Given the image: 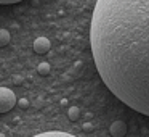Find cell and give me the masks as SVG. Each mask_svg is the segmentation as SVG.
Wrapping results in <instances>:
<instances>
[{
    "instance_id": "obj_5",
    "label": "cell",
    "mask_w": 149,
    "mask_h": 137,
    "mask_svg": "<svg viewBox=\"0 0 149 137\" xmlns=\"http://www.w3.org/2000/svg\"><path fill=\"white\" fill-rule=\"evenodd\" d=\"M32 137H75L69 132H59V131H48V132H42V134H36Z\"/></svg>"
},
{
    "instance_id": "obj_1",
    "label": "cell",
    "mask_w": 149,
    "mask_h": 137,
    "mask_svg": "<svg viewBox=\"0 0 149 137\" xmlns=\"http://www.w3.org/2000/svg\"><path fill=\"white\" fill-rule=\"evenodd\" d=\"M90 45L106 87L149 116V0H96Z\"/></svg>"
},
{
    "instance_id": "obj_10",
    "label": "cell",
    "mask_w": 149,
    "mask_h": 137,
    "mask_svg": "<svg viewBox=\"0 0 149 137\" xmlns=\"http://www.w3.org/2000/svg\"><path fill=\"white\" fill-rule=\"evenodd\" d=\"M21 0H0V5H11V4H18Z\"/></svg>"
},
{
    "instance_id": "obj_3",
    "label": "cell",
    "mask_w": 149,
    "mask_h": 137,
    "mask_svg": "<svg viewBox=\"0 0 149 137\" xmlns=\"http://www.w3.org/2000/svg\"><path fill=\"white\" fill-rule=\"evenodd\" d=\"M127 131H128V127L123 121H114L109 127V132L112 137H123L127 134Z\"/></svg>"
},
{
    "instance_id": "obj_7",
    "label": "cell",
    "mask_w": 149,
    "mask_h": 137,
    "mask_svg": "<svg viewBox=\"0 0 149 137\" xmlns=\"http://www.w3.org/2000/svg\"><path fill=\"white\" fill-rule=\"evenodd\" d=\"M10 32L7 29H0V47H5L10 44Z\"/></svg>"
},
{
    "instance_id": "obj_9",
    "label": "cell",
    "mask_w": 149,
    "mask_h": 137,
    "mask_svg": "<svg viewBox=\"0 0 149 137\" xmlns=\"http://www.w3.org/2000/svg\"><path fill=\"white\" fill-rule=\"evenodd\" d=\"M16 103H18V107L23 108V110H27V108H29V100H27V98H19V100H16Z\"/></svg>"
},
{
    "instance_id": "obj_8",
    "label": "cell",
    "mask_w": 149,
    "mask_h": 137,
    "mask_svg": "<svg viewBox=\"0 0 149 137\" xmlns=\"http://www.w3.org/2000/svg\"><path fill=\"white\" fill-rule=\"evenodd\" d=\"M37 71H39V74H42V76H47V74H50V63H47V61H42L39 66H37Z\"/></svg>"
},
{
    "instance_id": "obj_6",
    "label": "cell",
    "mask_w": 149,
    "mask_h": 137,
    "mask_svg": "<svg viewBox=\"0 0 149 137\" xmlns=\"http://www.w3.org/2000/svg\"><path fill=\"white\" fill-rule=\"evenodd\" d=\"M79 116H80V108L79 107H69L68 110V118L71 121H77Z\"/></svg>"
},
{
    "instance_id": "obj_4",
    "label": "cell",
    "mask_w": 149,
    "mask_h": 137,
    "mask_svg": "<svg viewBox=\"0 0 149 137\" xmlns=\"http://www.w3.org/2000/svg\"><path fill=\"white\" fill-rule=\"evenodd\" d=\"M50 40L47 39V37H37L36 40H34V52L36 53H40V55H43V53H47L50 50Z\"/></svg>"
},
{
    "instance_id": "obj_11",
    "label": "cell",
    "mask_w": 149,
    "mask_h": 137,
    "mask_svg": "<svg viewBox=\"0 0 149 137\" xmlns=\"http://www.w3.org/2000/svg\"><path fill=\"white\" fill-rule=\"evenodd\" d=\"M84 129H85V131H87V132H90V131H91V129H93V126H91V124H90V123H85V124H84Z\"/></svg>"
},
{
    "instance_id": "obj_12",
    "label": "cell",
    "mask_w": 149,
    "mask_h": 137,
    "mask_svg": "<svg viewBox=\"0 0 149 137\" xmlns=\"http://www.w3.org/2000/svg\"><path fill=\"white\" fill-rule=\"evenodd\" d=\"M0 137H5V136H3V134H0Z\"/></svg>"
},
{
    "instance_id": "obj_2",
    "label": "cell",
    "mask_w": 149,
    "mask_h": 137,
    "mask_svg": "<svg viewBox=\"0 0 149 137\" xmlns=\"http://www.w3.org/2000/svg\"><path fill=\"white\" fill-rule=\"evenodd\" d=\"M16 105V95L8 87H0V113H7Z\"/></svg>"
}]
</instances>
